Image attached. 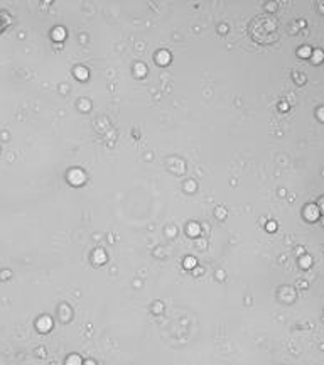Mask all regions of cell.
Listing matches in <instances>:
<instances>
[{"mask_svg":"<svg viewBox=\"0 0 324 365\" xmlns=\"http://www.w3.org/2000/svg\"><path fill=\"white\" fill-rule=\"evenodd\" d=\"M248 34L253 41L268 44V42L277 41L279 37V24L272 15H258L248 26Z\"/></svg>","mask_w":324,"mask_h":365,"instance_id":"cell-1","label":"cell"}]
</instances>
